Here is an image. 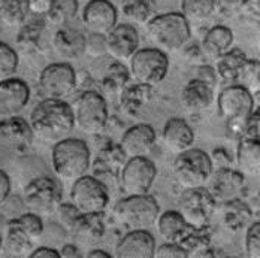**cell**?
<instances>
[{"label":"cell","mask_w":260,"mask_h":258,"mask_svg":"<svg viewBox=\"0 0 260 258\" xmlns=\"http://www.w3.org/2000/svg\"><path fill=\"white\" fill-rule=\"evenodd\" d=\"M212 170L211 157L201 148L190 146L178 153L174 161V176L184 190L205 187Z\"/></svg>","instance_id":"obj_6"},{"label":"cell","mask_w":260,"mask_h":258,"mask_svg":"<svg viewBox=\"0 0 260 258\" xmlns=\"http://www.w3.org/2000/svg\"><path fill=\"white\" fill-rule=\"evenodd\" d=\"M217 0H181V14L188 23L207 21L214 14Z\"/></svg>","instance_id":"obj_38"},{"label":"cell","mask_w":260,"mask_h":258,"mask_svg":"<svg viewBox=\"0 0 260 258\" xmlns=\"http://www.w3.org/2000/svg\"><path fill=\"white\" fill-rule=\"evenodd\" d=\"M156 258H187L188 254L178 242H165L154 251Z\"/></svg>","instance_id":"obj_44"},{"label":"cell","mask_w":260,"mask_h":258,"mask_svg":"<svg viewBox=\"0 0 260 258\" xmlns=\"http://www.w3.org/2000/svg\"><path fill=\"white\" fill-rule=\"evenodd\" d=\"M69 197L81 213H104L109 205L108 187L96 176L88 175L72 182Z\"/></svg>","instance_id":"obj_10"},{"label":"cell","mask_w":260,"mask_h":258,"mask_svg":"<svg viewBox=\"0 0 260 258\" xmlns=\"http://www.w3.org/2000/svg\"><path fill=\"white\" fill-rule=\"evenodd\" d=\"M104 213H79L69 232L75 242L82 246H93L102 240L105 234Z\"/></svg>","instance_id":"obj_21"},{"label":"cell","mask_w":260,"mask_h":258,"mask_svg":"<svg viewBox=\"0 0 260 258\" xmlns=\"http://www.w3.org/2000/svg\"><path fill=\"white\" fill-rule=\"evenodd\" d=\"M127 157L124 155L123 150L117 143H106L104 148L98 153L96 160L93 163L94 173L99 175L98 179L108 178V179H118L120 172L126 163Z\"/></svg>","instance_id":"obj_23"},{"label":"cell","mask_w":260,"mask_h":258,"mask_svg":"<svg viewBox=\"0 0 260 258\" xmlns=\"http://www.w3.org/2000/svg\"><path fill=\"white\" fill-rule=\"evenodd\" d=\"M211 157V161H212V167H229L232 164V157L229 154V151H226L224 148H218V150H214Z\"/></svg>","instance_id":"obj_50"},{"label":"cell","mask_w":260,"mask_h":258,"mask_svg":"<svg viewBox=\"0 0 260 258\" xmlns=\"http://www.w3.org/2000/svg\"><path fill=\"white\" fill-rule=\"evenodd\" d=\"M156 130L150 124H135L126 130L118 145L127 158L142 157L151 151L156 143Z\"/></svg>","instance_id":"obj_20"},{"label":"cell","mask_w":260,"mask_h":258,"mask_svg":"<svg viewBox=\"0 0 260 258\" xmlns=\"http://www.w3.org/2000/svg\"><path fill=\"white\" fill-rule=\"evenodd\" d=\"M55 213H57V216H58V221L63 224V227L66 229V230H69L71 227H72V224H74V221L77 219V216H78L79 212L77 207L74 206L72 203H60V206L57 207V210H55Z\"/></svg>","instance_id":"obj_46"},{"label":"cell","mask_w":260,"mask_h":258,"mask_svg":"<svg viewBox=\"0 0 260 258\" xmlns=\"http://www.w3.org/2000/svg\"><path fill=\"white\" fill-rule=\"evenodd\" d=\"M33 134L45 142H58L75 127L74 109L61 99H44L30 114Z\"/></svg>","instance_id":"obj_1"},{"label":"cell","mask_w":260,"mask_h":258,"mask_svg":"<svg viewBox=\"0 0 260 258\" xmlns=\"http://www.w3.org/2000/svg\"><path fill=\"white\" fill-rule=\"evenodd\" d=\"M82 23L90 33L106 36L118 23V12L109 0H90L82 9Z\"/></svg>","instance_id":"obj_16"},{"label":"cell","mask_w":260,"mask_h":258,"mask_svg":"<svg viewBox=\"0 0 260 258\" xmlns=\"http://www.w3.org/2000/svg\"><path fill=\"white\" fill-rule=\"evenodd\" d=\"M9 194H11V179L6 175V172L0 169V205L6 202Z\"/></svg>","instance_id":"obj_52"},{"label":"cell","mask_w":260,"mask_h":258,"mask_svg":"<svg viewBox=\"0 0 260 258\" xmlns=\"http://www.w3.org/2000/svg\"><path fill=\"white\" fill-rule=\"evenodd\" d=\"M108 104L101 93L88 90L81 94L75 104L74 118L82 133L88 136L101 134L108 124Z\"/></svg>","instance_id":"obj_9"},{"label":"cell","mask_w":260,"mask_h":258,"mask_svg":"<svg viewBox=\"0 0 260 258\" xmlns=\"http://www.w3.org/2000/svg\"><path fill=\"white\" fill-rule=\"evenodd\" d=\"M52 47L63 60H77L85 51V34L72 27H60L54 34Z\"/></svg>","instance_id":"obj_24"},{"label":"cell","mask_w":260,"mask_h":258,"mask_svg":"<svg viewBox=\"0 0 260 258\" xmlns=\"http://www.w3.org/2000/svg\"><path fill=\"white\" fill-rule=\"evenodd\" d=\"M18 63L20 60L17 51L11 45L0 42V81L14 77L18 69Z\"/></svg>","instance_id":"obj_41"},{"label":"cell","mask_w":260,"mask_h":258,"mask_svg":"<svg viewBox=\"0 0 260 258\" xmlns=\"http://www.w3.org/2000/svg\"><path fill=\"white\" fill-rule=\"evenodd\" d=\"M147 34L150 41L160 51L174 52L182 48L190 36V23L182 17L181 12L157 14L147 24Z\"/></svg>","instance_id":"obj_4"},{"label":"cell","mask_w":260,"mask_h":258,"mask_svg":"<svg viewBox=\"0 0 260 258\" xmlns=\"http://www.w3.org/2000/svg\"><path fill=\"white\" fill-rule=\"evenodd\" d=\"M52 0H26L27 12L35 17H45L50 11Z\"/></svg>","instance_id":"obj_48"},{"label":"cell","mask_w":260,"mask_h":258,"mask_svg":"<svg viewBox=\"0 0 260 258\" xmlns=\"http://www.w3.org/2000/svg\"><path fill=\"white\" fill-rule=\"evenodd\" d=\"M88 258H111V254H108L104 249H91L88 254H87Z\"/></svg>","instance_id":"obj_55"},{"label":"cell","mask_w":260,"mask_h":258,"mask_svg":"<svg viewBox=\"0 0 260 258\" xmlns=\"http://www.w3.org/2000/svg\"><path fill=\"white\" fill-rule=\"evenodd\" d=\"M39 88L47 99L64 100L77 88V73L68 63L50 64L39 75Z\"/></svg>","instance_id":"obj_13"},{"label":"cell","mask_w":260,"mask_h":258,"mask_svg":"<svg viewBox=\"0 0 260 258\" xmlns=\"http://www.w3.org/2000/svg\"><path fill=\"white\" fill-rule=\"evenodd\" d=\"M161 140H163V145L178 154L184 150L193 146L194 143V131L193 129L187 124L185 120L182 118H169L161 130Z\"/></svg>","instance_id":"obj_22"},{"label":"cell","mask_w":260,"mask_h":258,"mask_svg":"<svg viewBox=\"0 0 260 258\" xmlns=\"http://www.w3.org/2000/svg\"><path fill=\"white\" fill-rule=\"evenodd\" d=\"M178 212L190 229H208L217 209V202L207 187L185 188L178 200Z\"/></svg>","instance_id":"obj_7"},{"label":"cell","mask_w":260,"mask_h":258,"mask_svg":"<svg viewBox=\"0 0 260 258\" xmlns=\"http://www.w3.org/2000/svg\"><path fill=\"white\" fill-rule=\"evenodd\" d=\"M218 112L226 120L229 137L242 139L248 117L254 110L251 91L244 85H229L218 96Z\"/></svg>","instance_id":"obj_3"},{"label":"cell","mask_w":260,"mask_h":258,"mask_svg":"<svg viewBox=\"0 0 260 258\" xmlns=\"http://www.w3.org/2000/svg\"><path fill=\"white\" fill-rule=\"evenodd\" d=\"M26 0H0V24L20 28L27 17Z\"/></svg>","instance_id":"obj_37"},{"label":"cell","mask_w":260,"mask_h":258,"mask_svg":"<svg viewBox=\"0 0 260 258\" xmlns=\"http://www.w3.org/2000/svg\"><path fill=\"white\" fill-rule=\"evenodd\" d=\"M236 163L244 176H257L260 170V140L239 139L236 150Z\"/></svg>","instance_id":"obj_28"},{"label":"cell","mask_w":260,"mask_h":258,"mask_svg":"<svg viewBox=\"0 0 260 258\" xmlns=\"http://www.w3.org/2000/svg\"><path fill=\"white\" fill-rule=\"evenodd\" d=\"M245 139H259L260 140V114L259 110H253L247 120L244 136Z\"/></svg>","instance_id":"obj_47"},{"label":"cell","mask_w":260,"mask_h":258,"mask_svg":"<svg viewBox=\"0 0 260 258\" xmlns=\"http://www.w3.org/2000/svg\"><path fill=\"white\" fill-rule=\"evenodd\" d=\"M9 223H12L14 226H17L20 230L26 233L27 236L35 242L36 239H39L44 233V223L41 219L39 215L33 213V212H27L20 215L15 219H11Z\"/></svg>","instance_id":"obj_40"},{"label":"cell","mask_w":260,"mask_h":258,"mask_svg":"<svg viewBox=\"0 0 260 258\" xmlns=\"http://www.w3.org/2000/svg\"><path fill=\"white\" fill-rule=\"evenodd\" d=\"M180 100L188 112H202L214 100V88H211L207 82L194 78L182 88Z\"/></svg>","instance_id":"obj_26"},{"label":"cell","mask_w":260,"mask_h":258,"mask_svg":"<svg viewBox=\"0 0 260 258\" xmlns=\"http://www.w3.org/2000/svg\"><path fill=\"white\" fill-rule=\"evenodd\" d=\"M169 58L158 48L138 50L129 58L130 79L150 87L158 85L168 73Z\"/></svg>","instance_id":"obj_8"},{"label":"cell","mask_w":260,"mask_h":258,"mask_svg":"<svg viewBox=\"0 0 260 258\" xmlns=\"http://www.w3.org/2000/svg\"><path fill=\"white\" fill-rule=\"evenodd\" d=\"M0 249H2V237H0Z\"/></svg>","instance_id":"obj_56"},{"label":"cell","mask_w":260,"mask_h":258,"mask_svg":"<svg viewBox=\"0 0 260 258\" xmlns=\"http://www.w3.org/2000/svg\"><path fill=\"white\" fill-rule=\"evenodd\" d=\"M130 82L129 67H126L121 61L112 63L101 81V88L108 96H117L124 90V87Z\"/></svg>","instance_id":"obj_34"},{"label":"cell","mask_w":260,"mask_h":258,"mask_svg":"<svg viewBox=\"0 0 260 258\" xmlns=\"http://www.w3.org/2000/svg\"><path fill=\"white\" fill-rule=\"evenodd\" d=\"M156 246V239L148 230H129L115 246V257L153 258Z\"/></svg>","instance_id":"obj_18"},{"label":"cell","mask_w":260,"mask_h":258,"mask_svg":"<svg viewBox=\"0 0 260 258\" xmlns=\"http://www.w3.org/2000/svg\"><path fill=\"white\" fill-rule=\"evenodd\" d=\"M45 30V21L44 20H33L28 23H23L20 27V31L17 34V45L27 50H35L39 45V41Z\"/></svg>","instance_id":"obj_39"},{"label":"cell","mask_w":260,"mask_h":258,"mask_svg":"<svg viewBox=\"0 0 260 258\" xmlns=\"http://www.w3.org/2000/svg\"><path fill=\"white\" fill-rule=\"evenodd\" d=\"M248 61V57L245 52L235 48V50H228L224 54L215 58V73L217 78L226 81V82H235L239 79V75Z\"/></svg>","instance_id":"obj_30"},{"label":"cell","mask_w":260,"mask_h":258,"mask_svg":"<svg viewBox=\"0 0 260 258\" xmlns=\"http://www.w3.org/2000/svg\"><path fill=\"white\" fill-rule=\"evenodd\" d=\"M51 163L54 173L63 182H75L87 175L91 164V154L87 143L75 137H64L52 146Z\"/></svg>","instance_id":"obj_2"},{"label":"cell","mask_w":260,"mask_h":258,"mask_svg":"<svg viewBox=\"0 0 260 258\" xmlns=\"http://www.w3.org/2000/svg\"><path fill=\"white\" fill-rule=\"evenodd\" d=\"M244 183H245V176L239 170H235L229 166V167L214 169L205 187L208 188L211 196L218 205L238 197V194L244 188Z\"/></svg>","instance_id":"obj_15"},{"label":"cell","mask_w":260,"mask_h":258,"mask_svg":"<svg viewBox=\"0 0 260 258\" xmlns=\"http://www.w3.org/2000/svg\"><path fill=\"white\" fill-rule=\"evenodd\" d=\"M30 123L20 115L6 117L0 121V140L15 151H26L33 142Z\"/></svg>","instance_id":"obj_19"},{"label":"cell","mask_w":260,"mask_h":258,"mask_svg":"<svg viewBox=\"0 0 260 258\" xmlns=\"http://www.w3.org/2000/svg\"><path fill=\"white\" fill-rule=\"evenodd\" d=\"M84 54H88L90 57H102L106 54V38L104 34H96L90 33L85 36V51Z\"/></svg>","instance_id":"obj_43"},{"label":"cell","mask_w":260,"mask_h":258,"mask_svg":"<svg viewBox=\"0 0 260 258\" xmlns=\"http://www.w3.org/2000/svg\"><path fill=\"white\" fill-rule=\"evenodd\" d=\"M24 200L33 213L39 216H50L55 213L57 207L63 202L61 187L50 176L35 178L24 188Z\"/></svg>","instance_id":"obj_11"},{"label":"cell","mask_w":260,"mask_h":258,"mask_svg":"<svg viewBox=\"0 0 260 258\" xmlns=\"http://www.w3.org/2000/svg\"><path fill=\"white\" fill-rule=\"evenodd\" d=\"M2 246L11 257H30L33 251V240L17 226H14L12 223H8L6 236H5V240H2Z\"/></svg>","instance_id":"obj_32"},{"label":"cell","mask_w":260,"mask_h":258,"mask_svg":"<svg viewBox=\"0 0 260 258\" xmlns=\"http://www.w3.org/2000/svg\"><path fill=\"white\" fill-rule=\"evenodd\" d=\"M245 252L250 258L260 257V223L251 221L245 229Z\"/></svg>","instance_id":"obj_42"},{"label":"cell","mask_w":260,"mask_h":258,"mask_svg":"<svg viewBox=\"0 0 260 258\" xmlns=\"http://www.w3.org/2000/svg\"><path fill=\"white\" fill-rule=\"evenodd\" d=\"M30 258H61L60 252L52 249V248H47V246H41L31 251Z\"/></svg>","instance_id":"obj_53"},{"label":"cell","mask_w":260,"mask_h":258,"mask_svg":"<svg viewBox=\"0 0 260 258\" xmlns=\"http://www.w3.org/2000/svg\"><path fill=\"white\" fill-rule=\"evenodd\" d=\"M78 0H52L50 11L45 14V23L54 27L68 26L78 14Z\"/></svg>","instance_id":"obj_36"},{"label":"cell","mask_w":260,"mask_h":258,"mask_svg":"<svg viewBox=\"0 0 260 258\" xmlns=\"http://www.w3.org/2000/svg\"><path fill=\"white\" fill-rule=\"evenodd\" d=\"M259 70L260 64L259 60H248L241 72L239 78H242V81L245 84H242L244 87L247 85H251V87H256V90L259 91Z\"/></svg>","instance_id":"obj_45"},{"label":"cell","mask_w":260,"mask_h":258,"mask_svg":"<svg viewBox=\"0 0 260 258\" xmlns=\"http://www.w3.org/2000/svg\"><path fill=\"white\" fill-rule=\"evenodd\" d=\"M160 215V206L151 194H132L114 206L115 219L129 230H148Z\"/></svg>","instance_id":"obj_5"},{"label":"cell","mask_w":260,"mask_h":258,"mask_svg":"<svg viewBox=\"0 0 260 258\" xmlns=\"http://www.w3.org/2000/svg\"><path fill=\"white\" fill-rule=\"evenodd\" d=\"M156 164L147 157H130L126 160L120 172V185L121 190L127 194H147L150 193L153 183L156 181Z\"/></svg>","instance_id":"obj_12"},{"label":"cell","mask_w":260,"mask_h":258,"mask_svg":"<svg viewBox=\"0 0 260 258\" xmlns=\"http://www.w3.org/2000/svg\"><path fill=\"white\" fill-rule=\"evenodd\" d=\"M106 54L117 61H129V58L139 50L138 30L130 24H118L106 36Z\"/></svg>","instance_id":"obj_17"},{"label":"cell","mask_w":260,"mask_h":258,"mask_svg":"<svg viewBox=\"0 0 260 258\" xmlns=\"http://www.w3.org/2000/svg\"><path fill=\"white\" fill-rule=\"evenodd\" d=\"M220 205H221V223L228 232L238 233L245 230L248 224L253 221V212L250 206L238 197L223 202Z\"/></svg>","instance_id":"obj_27"},{"label":"cell","mask_w":260,"mask_h":258,"mask_svg":"<svg viewBox=\"0 0 260 258\" xmlns=\"http://www.w3.org/2000/svg\"><path fill=\"white\" fill-rule=\"evenodd\" d=\"M60 257L79 258L81 257V254H79L78 246H75V245H72V243H69V245H64V246L61 248V251H60Z\"/></svg>","instance_id":"obj_54"},{"label":"cell","mask_w":260,"mask_h":258,"mask_svg":"<svg viewBox=\"0 0 260 258\" xmlns=\"http://www.w3.org/2000/svg\"><path fill=\"white\" fill-rule=\"evenodd\" d=\"M156 223L158 234L165 242H180V239L190 229L178 210H168L158 215Z\"/></svg>","instance_id":"obj_31"},{"label":"cell","mask_w":260,"mask_h":258,"mask_svg":"<svg viewBox=\"0 0 260 258\" xmlns=\"http://www.w3.org/2000/svg\"><path fill=\"white\" fill-rule=\"evenodd\" d=\"M208 229H188L180 239V245L187 251L188 257H214L211 251V236Z\"/></svg>","instance_id":"obj_33"},{"label":"cell","mask_w":260,"mask_h":258,"mask_svg":"<svg viewBox=\"0 0 260 258\" xmlns=\"http://www.w3.org/2000/svg\"><path fill=\"white\" fill-rule=\"evenodd\" d=\"M153 88L145 84L133 82L127 84L124 90L118 94L120 107L129 117H138L153 100Z\"/></svg>","instance_id":"obj_25"},{"label":"cell","mask_w":260,"mask_h":258,"mask_svg":"<svg viewBox=\"0 0 260 258\" xmlns=\"http://www.w3.org/2000/svg\"><path fill=\"white\" fill-rule=\"evenodd\" d=\"M196 78L201 79V81H204V82H207L211 88H214L215 84H217V73H215V69L211 67V66H207V64H202V66L198 67V77Z\"/></svg>","instance_id":"obj_51"},{"label":"cell","mask_w":260,"mask_h":258,"mask_svg":"<svg viewBox=\"0 0 260 258\" xmlns=\"http://www.w3.org/2000/svg\"><path fill=\"white\" fill-rule=\"evenodd\" d=\"M234 44V31L226 26H215L209 28L202 39V51L208 58H217L231 50Z\"/></svg>","instance_id":"obj_29"},{"label":"cell","mask_w":260,"mask_h":258,"mask_svg":"<svg viewBox=\"0 0 260 258\" xmlns=\"http://www.w3.org/2000/svg\"><path fill=\"white\" fill-rule=\"evenodd\" d=\"M30 102V87L21 78H6L0 81V117L20 115Z\"/></svg>","instance_id":"obj_14"},{"label":"cell","mask_w":260,"mask_h":258,"mask_svg":"<svg viewBox=\"0 0 260 258\" xmlns=\"http://www.w3.org/2000/svg\"><path fill=\"white\" fill-rule=\"evenodd\" d=\"M123 15L135 24L145 26L157 15L156 0H121Z\"/></svg>","instance_id":"obj_35"},{"label":"cell","mask_w":260,"mask_h":258,"mask_svg":"<svg viewBox=\"0 0 260 258\" xmlns=\"http://www.w3.org/2000/svg\"><path fill=\"white\" fill-rule=\"evenodd\" d=\"M241 12L244 17L257 23L260 14V0H242L241 2Z\"/></svg>","instance_id":"obj_49"}]
</instances>
